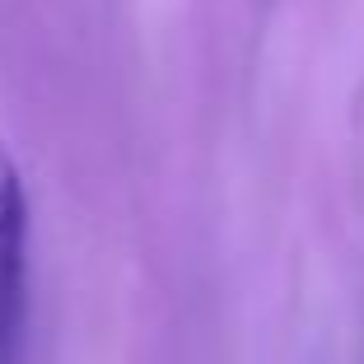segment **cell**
Masks as SVG:
<instances>
[{
  "label": "cell",
  "mask_w": 364,
  "mask_h": 364,
  "mask_svg": "<svg viewBox=\"0 0 364 364\" xmlns=\"http://www.w3.org/2000/svg\"><path fill=\"white\" fill-rule=\"evenodd\" d=\"M28 322V196L14 159L0 150V364H19Z\"/></svg>",
  "instance_id": "6da1fadb"
}]
</instances>
